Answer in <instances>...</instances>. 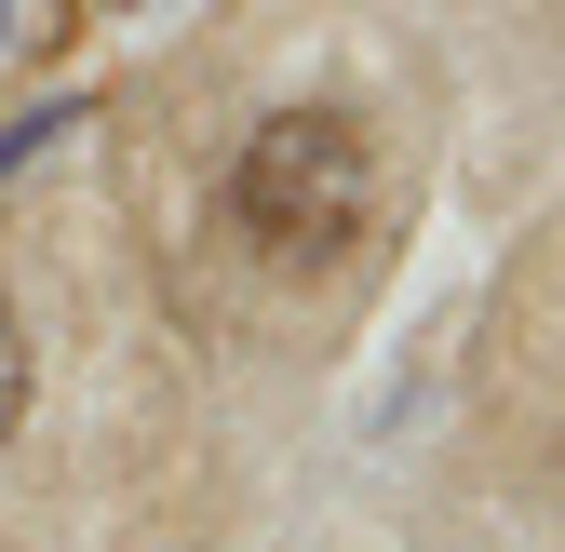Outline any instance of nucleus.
Masks as SVG:
<instances>
[{
    "instance_id": "7ed1b4c3",
    "label": "nucleus",
    "mask_w": 565,
    "mask_h": 552,
    "mask_svg": "<svg viewBox=\"0 0 565 552\" xmlns=\"http://www.w3.org/2000/svg\"><path fill=\"white\" fill-rule=\"evenodd\" d=\"M0 28H14V0H0Z\"/></svg>"
},
{
    "instance_id": "f03ea898",
    "label": "nucleus",
    "mask_w": 565,
    "mask_h": 552,
    "mask_svg": "<svg viewBox=\"0 0 565 552\" xmlns=\"http://www.w3.org/2000/svg\"><path fill=\"white\" fill-rule=\"evenodd\" d=\"M14 418H28V323H14V297H0V445H14Z\"/></svg>"
},
{
    "instance_id": "f257e3e1",
    "label": "nucleus",
    "mask_w": 565,
    "mask_h": 552,
    "mask_svg": "<svg viewBox=\"0 0 565 552\" xmlns=\"http://www.w3.org/2000/svg\"><path fill=\"white\" fill-rule=\"evenodd\" d=\"M364 202H377V162L350 135V108H269L243 135V162H230V216L269 256H337L364 230Z\"/></svg>"
}]
</instances>
